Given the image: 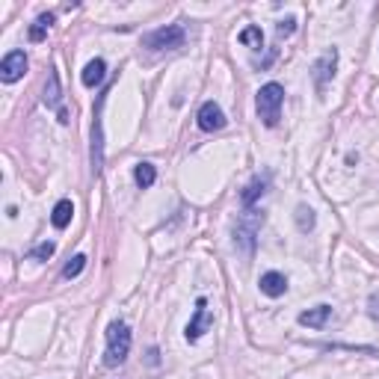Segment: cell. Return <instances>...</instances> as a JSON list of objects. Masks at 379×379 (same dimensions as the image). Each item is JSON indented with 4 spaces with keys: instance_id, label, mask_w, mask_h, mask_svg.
<instances>
[{
    "instance_id": "6",
    "label": "cell",
    "mask_w": 379,
    "mask_h": 379,
    "mask_svg": "<svg viewBox=\"0 0 379 379\" xmlns=\"http://www.w3.org/2000/svg\"><path fill=\"white\" fill-rule=\"evenodd\" d=\"M335 68H338V51L329 48V51L323 53V57L314 63V86H317V92H320V95L326 92L329 80L335 77Z\"/></svg>"
},
{
    "instance_id": "15",
    "label": "cell",
    "mask_w": 379,
    "mask_h": 379,
    "mask_svg": "<svg viewBox=\"0 0 379 379\" xmlns=\"http://www.w3.org/2000/svg\"><path fill=\"white\" fill-rule=\"evenodd\" d=\"M72 217H75V205L68 202V199H63V202H57V207H53V214H51V222H53V229H68V222H72Z\"/></svg>"
},
{
    "instance_id": "17",
    "label": "cell",
    "mask_w": 379,
    "mask_h": 379,
    "mask_svg": "<svg viewBox=\"0 0 379 379\" xmlns=\"http://www.w3.org/2000/svg\"><path fill=\"white\" fill-rule=\"evenodd\" d=\"M51 24H53V15H51V12H48V15H39V21L30 27V41H41V39H45Z\"/></svg>"
},
{
    "instance_id": "2",
    "label": "cell",
    "mask_w": 379,
    "mask_h": 379,
    "mask_svg": "<svg viewBox=\"0 0 379 379\" xmlns=\"http://www.w3.org/2000/svg\"><path fill=\"white\" fill-rule=\"evenodd\" d=\"M258 116L266 128H276L278 119H282V104H285V89L278 86V83H266V86L258 89Z\"/></svg>"
},
{
    "instance_id": "22",
    "label": "cell",
    "mask_w": 379,
    "mask_h": 379,
    "mask_svg": "<svg viewBox=\"0 0 379 379\" xmlns=\"http://www.w3.org/2000/svg\"><path fill=\"white\" fill-rule=\"evenodd\" d=\"M278 36H290L293 30H297V18H285V21H278Z\"/></svg>"
},
{
    "instance_id": "14",
    "label": "cell",
    "mask_w": 379,
    "mask_h": 379,
    "mask_svg": "<svg viewBox=\"0 0 379 379\" xmlns=\"http://www.w3.org/2000/svg\"><path fill=\"white\" fill-rule=\"evenodd\" d=\"M266 184H270V175H258L255 181H252V184L243 190V195H240V199H243V207H252V205H255L258 199H261V195L266 193Z\"/></svg>"
},
{
    "instance_id": "7",
    "label": "cell",
    "mask_w": 379,
    "mask_h": 379,
    "mask_svg": "<svg viewBox=\"0 0 379 379\" xmlns=\"http://www.w3.org/2000/svg\"><path fill=\"white\" fill-rule=\"evenodd\" d=\"M195 122H199V128L205 134H214V131L226 128V113H222V107L217 101H205L199 107V116H195Z\"/></svg>"
},
{
    "instance_id": "13",
    "label": "cell",
    "mask_w": 379,
    "mask_h": 379,
    "mask_svg": "<svg viewBox=\"0 0 379 379\" xmlns=\"http://www.w3.org/2000/svg\"><path fill=\"white\" fill-rule=\"evenodd\" d=\"M107 77V63L101 60V57H98V60H92V63H86V68H83V86H98V83H101Z\"/></svg>"
},
{
    "instance_id": "3",
    "label": "cell",
    "mask_w": 379,
    "mask_h": 379,
    "mask_svg": "<svg viewBox=\"0 0 379 379\" xmlns=\"http://www.w3.org/2000/svg\"><path fill=\"white\" fill-rule=\"evenodd\" d=\"M264 222V214H258V210L246 207L243 217L237 219V229H234V246L237 252H243V258H252V252H255V234L261 229Z\"/></svg>"
},
{
    "instance_id": "20",
    "label": "cell",
    "mask_w": 379,
    "mask_h": 379,
    "mask_svg": "<svg viewBox=\"0 0 379 379\" xmlns=\"http://www.w3.org/2000/svg\"><path fill=\"white\" fill-rule=\"evenodd\" d=\"M83 266H86V255H75L72 261L65 264V270H63V276L65 278H77L80 273H83Z\"/></svg>"
},
{
    "instance_id": "8",
    "label": "cell",
    "mask_w": 379,
    "mask_h": 379,
    "mask_svg": "<svg viewBox=\"0 0 379 379\" xmlns=\"http://www.w3.org/2000/svg\"><path fill=\"white\" fill-rule=\"evenodd\" d=\"M27 72V53L24 51H9L4 63H0V80L4 83H15Z\"/></svg>"
},
{
    "instance_id": "19",
    "label": "cell",
    "mask_w": 379,
    "mask_h": 379,
    "mask_svg": "<svg viewBox=\"0 0 379 379\" xmlns=\"http://www.w3.org/2000/svg\"><path fill=\"white\" fill-rule=\"evenodd\" d=\"M297 229L300 231H311L314 229V210L308 205H300L297 207Z\"/></svg>"
},
{
    "instance_id": "4",
    "label": "cell",
    "mask_w": 379,
    "mask_h": 379,
    "mask_svg": "<svg viewBox=\"0 0 379 379\" xmlns=\"http://www.w3.org/2000/svg\"><path fill=\"white\" fill-rule=\"evenodd\" d=\"M184 41H187L184 27L166 24V27H160V30L146 36V48H151V51H178V48H184Z\"/></svg>"
},
{
    "instance_id": "16",
    "label": "cell",
    "mask_w": 379,
    "mask_h": 379,
    "mask_svg": "<svg viewBox=\"0 0 379 379\" xmlns=\"http://www.w3.org/2000/svg\"><path fill=\"white\" fill-rule=\"evenodd\" d=\"M134 181H136V187L139 190H148L154 181H158V169H154L151 163H136V169H134Z\"/></svg>"
},
{
    "instance_id": "5",
    "label": "cell",
    "mask_w": 379,
    "mask_h": 379,
    "mask_svg": "<svg viewBox=\"0 0 379 379\" xmlns=\"http://www.w3.org/2000/svg\"><path fill=\"white\" fill-rule=\"evenodd\" d=\"M210 326H214V317H210V311H207V300L199 297L195 300V314H193V320L187 323V329H184V338L190 344H195Z\"/></svg>"
},
{
    "instance_id": "12",
    "label": "cell",
    "mask_w": 379,
    "mask_h": 379,
    "mask_svg": "<svg viewBox=\"0 0 379 379\" xmlns=\"http://www.w3.org/2000/svg\"><path fill=\"white\" fill-rule=\"evenodd\" d=\"M41 98H45V104L51 107V110H57V113H63V89H60V75L57 72H51L48 75V83H45V95H41Z\"/></svg>"
},
{
    "instance_id": "10",
    "label": "cell",
    "mask_w": 379,
    "mask_h": 379,
    "mask_svg": "<svg viewBox=\"0 0 379 379\" xmlns=\"http://www.w3.org/2000/svg\"><path fill=\"white\" fill-rule=\"evenodd\" d=\"M258 285H261V293H264V297L278 300V297H285V290H288V278H285L282 273H264Z\"/></svg>"
},
{
    "instance_id": "9",
    "label": "cell",
    "mask_w": 379,
    "mask_h": 379,
    "mask_svg": "<svg viewBox=\"0 0 379 379\" xmlns=\"http://www.w3.org/2000/svg\"><path fill=\"white\" fill-rule=\"evenodd\" d=\"M101 107H104V95L98 98L95 107V124H92V172L98 175L104 166V134H101Z\"/></svg>"
},
{
    "instance_id": "23",
    "label": "cell",
    "mask_w": 379,
    "mask_h": 379,
    "mask_svg": "<svg viewBox=\"0 0 379 379\" xmlns=\"http://www.w3.org/2000/svg\"><path fill=\"white\" fill-rule=\"evenodd\" d=\"M368 314L373 320H379V293H371V300H368Z\"/></svg>"
},
{
    "instance_id": "1",
    "label": "cell",
    "mask_w": 379,
    "mask_h": 379,
    "mask_svg": "<svg viewBox=\"0 0 379 379\" xmlns=\"http://www.w3.org/2000/svg\"><path fill=\"white\" fill-rule=\"evenodd\" d=\"M131 353V329L128 323H110L107 326V353H104V364L107 368H119V364L128 359Z\"/></svg>"
},
{
    "instance_id": "21",
    "label": "cell",
    "mask_w": 379,
    "mask_h": 379,
    "mask_svg": "<svg viewBox=\"0 0 379 379\" xmlns=\"http://www.w3.org/2000/svg\"><path fill=\"white\" fill-rule=\"evenodd\" d=\"M53 252H57V246H53V243L48 240V243H39V246L30 252V258H33V261H48V258L53 255Z\"/></svg>"
},
{
    "instance_id": "18",
    "label": "cell",
    "mask_w": 379,
    "mask_h": 379,
    "mask_svg": "<svg viewBox=\"0 0 379 379\" xmlns=\"http://www.w3.org/2000/svg\"><path fill=\"white\" fill-rule=\"evenodd\" d=\"M240 45H249V48H261V41H264V33H261V27H246V30H240Z\"/></svg>"
},
{
    "instance_id": "11",
    "label": "cell",
    "mask_w": 379,
    "mask_h": 379,
    "mask_svg": "<svg viewBox=\"0 0 379 379\" xmlns=\"http://www.w3.org/2000/svg\"><path fill=\"white\" fill-rule=\"evenodd\" d=\"M329 320H332V305H317V308H308V311L300 314V326L323 329Z\"/></svg>"
}]
</instances>
